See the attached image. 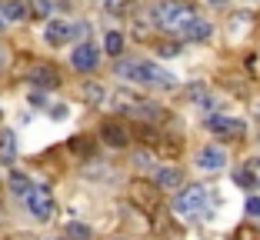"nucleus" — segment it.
Wrapping results in <instances>:
<instances>
[{
    "label": "nucleus",
    "mask_w": 260,
    "mask_h": 240,
    "mask_svg": "<svg viewBox=\"0 0 260 240\" xmlns=\"http://www.w3.org/2000/svg\"><path fill=\"white\" fill-rule=\"evenodd\" d=\"M117 77L134 80V84H147V87H174L177 77L167 74L164 67L150 60H117Z\"/></svg>",
    "instance_id": "f257e3e1"
},
{
    "label": "nucleus",
    "mask_w": 260,
    "mask_h": 240,
    "mask_svg": "<svg viewBox=\"0 0 260 240\" xmlns=\"http://www.w3.org/2000/svg\"><path fill=\"white\" fill-rule=\"evenodd\" d=\"M193 20H197V10L180 4V0H167V4L157 7V27L167 33H177V37H184Z\"/></svg>",
    "instance_id": "f03ea898"
},
{
    "label": "nucleus",
    "mask_w": 260,
    "mask_h": 240,
    "mask_svg": "<svg viewBox=\"0 0 260 240\" xmlns=\"http://www.w3.org/2000/svg\"><path fill=\"white\" fill-rule=\"evenodd\" d=\"M174 210L184 220H197L200 214H207V187H187V190H180L174 200Z\"/></svg>",
    "instance_id": "7ed1b4c3"
},
{
    "label": "nucleus",
    "mask_w": 260,
    "mask_h": 240,
    "mask_svg": "<svg viewBox=\"0 0 260 240\" xmlns=\"http://www.w3.org/2000/svg\"><path fill=\"white\" fill-rule=\"evenodd\" d=\"M127 197L130 203L137 210H144V214H157L160 210V190L153 184H144V180H134V184L127 187Z\"/></svg>",
    "instance_id": "20e7f679"
},
{
    "label": "nucleus",
    "mask_w": 260,
    "mask_h": 240,
    "mask_svg": "<svg viewBox=\"0 0 260 240\" xmlns=\"http://www.w3.org/2000/svg\"><path fill=\"white\" fill-rule=\"evenodd\" d=\"M23 203H27V210H30L37 220H50L54 217V194L47 190V187H40V184H34L30 190H27V197H23Z\"/></svg>",
    "instance_id": "39448f33"
},
{
    "label": "nucleus",
    "mask_w": 260,
    "mask_h": 240,
    "mask_svg": "<svg viewBox=\"0 0 260 240\" xmlns=\"http://www.w3.org/2000/svg\"><path fill=\"white\" fill-rule=\"evenodd\" d=\"M207 127L217 133V137H227V140H237L244 137V120H237V117H227V114H210L207 117Z\"/></svg>",
    "instance_id": "423d86ee"
},
{
    "label": "nucleus",
    "mask_w": 260,
    "mask_h": 240,
    "mask_svg": "<svg viewBox=\"0 0 260 240\" xmlns=\"http://www.w3.org/2000/svg\"><path fill=\"white\" fill-rule=\"evenodd\" d=\"M70 63H74L77 70H84V74H87V70H93V67L100 63V50H97L93 44H87V40H84V44H77V47H74Z\"/></svg>",
    "instance_id": "0eeeda50"
},
{
    "label": "nucleus",
    "mask_w": 260,
    "mask_h": 240,
    "mask_svg": "<svg viewBox=\"0 0 260 240\" xmlns=\"http://www.w3.org/2000/svg\"><path fill=\"white\" fill-rule=\"evenodd\" d=\"M70 37H74V23H67V20H50L44 30V40L50 47H63Z\"/></svg>",
    "instance_id": "6e6552de"
},
{
    "label": "nucleus",
    "mask_w": 260,
    "mask_h": 240,
    "mask_svg": "<svg viewBox=\"0 0 260 240\" xmlns=\"http://www.w3.org/2000/svg\"><path fill=\"white\" fill-rule=\"evenodd\" d=\"M223 163H227V154H223L220 147H200V154H197L200 170H220Z\"/></svg>",
    "instance_id": "1a4fd4ad"
},
{
    "label": "nucleus",
    "mask_w": 260,
    "mask_h": 240,
    "mask_svg": "<svg viewBox=\"0 0 260 240\" xmlns=\"http://www.w3.org/2000/svg\"><path fill=\"white\" fill-rule=\"evenodd\" d=\"M180 184H184V174L177 170V167H160L157 177H153L157 190H180Z\"/></svg>",
    "instance_id": "9d476101"
},
{
    "label": "nucleus",
    "mask_w": 260,
    "mask_h": 240,
    "mask_svg": "<svg viewBox=\"0 0 260 240\" xmlns=\"http://www.w3.org/2000/svg\"><path fill=\"white\" fill-rule=\"evenodd\" d=\"M153 230L160 233V237H167V240H180V227L174 224V214L157 210V214H153Z\"/></svg>",
    "instance_id": "9b49d317"
},
{
    "label": "nucleus",
    "mask_w": 260,
    "mask_h": 240,
    "mask_svg": "<svg viewBox=\"0 0 260 240\" xmlns=\"http://www.w3.org/2000/svg\"><path fill=\"white\" fill-rule=\"evenodd\" d=\"M100 137H104V144H110V147H127V130H123L117 120H107V124L100 127Z\"/></svg>",
    "instance_id": "f8f14e48"
},
{
    "label": "nucleus",
    "mask_w": 260,
    "mask_h": 240,
    "mask_svg": "<svg viewBox=\"0 0 260 240\" xmlns=\"http://www.w3.org/2000/svg\"><path fill=\"white\" fill-rule=\"evenodd\" d=\"M0 17L4 20H23L27 17V4L23 0H0Z\"/></svg>",
    "instance_id": "ddd939ff"
},
{
    "label": "nucleus",
    "mask_w": 260,
    "mask_h": 240,
    "mask_svg": "<svg viewBox=\"0 0 260 240\" xmlns=\"http://www.w3.org/2000/svg\"><path fill=\"white\" fill-rule=\"evenodd\" d=\"M30 80H34L37 87H57V84H60L54 67H34V70H30Z\"/></svg>",
    "instance_id": "4468645a"
},
{
    "label": "nucleus",
    "mask_w": 260,
    "mask_h": 240,
    "mask_svg": "<svg viewBox=\"0 0 260 240\" xmlns=\"http://www.w3.org/2000/svg\"><path fill=\"white\" fill-rule=\"evenodd\" d=\"M17 157V137L10 130H0V160L10 163Z\"/></svg>",
    "instance_id": "2eb2a0df"
},
{
    "label": "nucleus",
    "mask_w": 260,
    "mask_h": 240,
    "mask_svg": "<svg viewBox=\"0 0 260 240\" xmlns=\"http://www.w3.org/2000/svg\"><path fill=\"white\" fill-rule=\"evenodd\" d=\"M210 30H214V27H210V23H207L204 17H197V20H193L190 27H187L184 37H187V40H207V37H210Z\"/></svg>",
    "instance_id": "dca6fc26"
},
{
    "label": "nucleus",
    "mask_w": 260,
    "mask_h": 240,
    "mask_svg": "<svg viewBox=\"0 0 260 240\" xmlns=\"http://www.w3.org/2000/svg\"><path fill=\"white\" fill-rule=\"evenodd\" d=\"M240 180L250 184V187H260V157H250V160H247V170L240 174Z\"/></svg>",
    "instance_id": "f3484780"
},
{
    "label": "nucleus",
    "mask_w": 260,
    "mask_h": 240,
    "mask_svg": "<svg viewBox=\"0 0 260 240\" xmlns=\"http://www.w3.org/2000/svg\"><path fill=\"white\" fill-rule=\"evenodd\" d=\"M104 50H107L110 57H120V50H123V37L117 30H110L107 37H104Z\"/></svg>",
    "instance_id": "a211bd4d"
},
{
    "label": "nucleus",
    "mask_w": 260,
    "mask_h": 240,
    "mask_svg": "<svg viewBox=\"0 0 260 240\" xmlns=\"http://www.w3.org/2000/svg\"><path fill=\"white\" fill-rule=\"evenodd\" d=\"M30 180L23 177V174H10V190H14V194H20V197H27V190H30Z\"/></svg>",
    "instance_id": "6ab92c4d"
},
{
    "label": "nucleus",
    "mask_w": 260,
    "mask_h": 240,
    "mask_svg": "<svg viewBox=\"0 0 260 240\" xmlns=\"http://www.w3.org/2000/svg\"><path fill=\"white\" fill-rule=\"evenodd\" d=\"M67 240H90V227L87 224H67Z\"/></svg>",
    "instance_id": "aec40b11"
},
{
    "label": "nucleus",
    "mask_w": 260,
    "mask_h": 240,
    "mask_svg": "<svg viewBox=\"0 0 260 240\" xmlns=\"http://www.w3.org/2000/svg\"><path fill=\"white\" fill-rule=\"evenodd\" d=\"M84 100H90V104H100V100H104V90H100V84H87V87H84Z\"/></svg>",
    "instance_id": "412c9836"
},
{
    "label": "nucleus",
    "mask_w": 260,
    "mask_h": 240,
    "mask_svg": "<svg viewBox=\"0 0 260 240\" xmlns=\"http://www.w3.org/2000/svg\"><path fill=\"white\" fill-rule=\"evenodd\" d=\"M134 163H137L140 170H150L153 167V154H144V150H140V154H134Z\"/></svg>",
    "instance_id": "4be33fe9"
},
{
    "label": "nucleus",
    "mask_w": 260,
    "mask_h": 240,
    "mask_svg": "<svg viewBox=\"0 0 260 240\" xmlns=\"http://www.w3.org/2000/svg\"><path fill=\"white\" fill-rule=\"evenodd\" d=\"M234 240H260V237L250 230V227H237V230H234Z\"/></svg>",
    "instance_id": "5701e85b"
},
{
    "label": "nucleus",
    "mask_w": 260,
    "mask_h": 240,
    "mask_svg": "<svg viewBox=\"0 0 260 240\" xmlns=\"http://www.w3.org/2000/svg\"><path fill=\"white\" fill-rule=\"evenodd\" d=\"M34 14L47 17V14H50V0H34Z\"/></svg>",
    "instance_id": "b1692460"
},
{
    "label": "nucleus",
    "mask_w": 260,
    "mask_h": 240,
    "mask_svg": "<svg viewBox=\"0 0 260 240\" xmlns=\"http://www.w3.org/2000/svg\"><path fill=\"white\" fill-rule=\"evenodd\" d=\"M247 214H250V217H260V197H250V200H247Z\"/></svg>",
    "instance_id": "393cba45"
},
{
    "label": "nucleus",
    "mask_w": 260,
    "mask_h": 240,
    "mask_svg": "<svg viewBox=\"0 0 260 240\" xmlns=\"http://www.w3.org/2000/svg\"><path fill=\"white\" fill-rule=\"evenodd\" d=\"M104 7H107L110 14H120V10H123V0H104Z\"/></svg>",
    "instance_id": "a878e982"
},
{
    "label": "nucleus",
    "mask_w": 260,
    "mask_h": 240,
    "mask_svg": "<svg viewBox=\"0 0 260 240\" xmlns=\"http://www.w3.org/2000/svg\"><path fill=\"white\" fill-rule=\"evenodd\" d=\"M160 57H177V47H170V44H160Z\"/></svg>",
    "instance_id": "bb28decb"
},
{
    "label": "nucleus",
    "mask_w": 260,
    "mask_h": 240,
    "mask_svg": "<svg viewBox=\"0 0 260 240\" xmlns=\"http://www.w3.org/2000/svg\"><path fill=\"white\" fill-rule=\"evenodd\" d=\"M4 63H7V50H4V47H0V67H4Z\"/></svg>",
    "instance_id": "cd10ccee"
},
{
    "label": "nucleus",
    "mask_w": 260,
    "mask_h": 240,
    "mask_svg": "<svg viewBox=\"0 0 260 240\" xmlns=\"http://www.w3.org/2000/svg\"><path fill=\"white\" fill-rule=\"evenodd\" d=\"M210 4H214V7H223V4H227V0H210Z\"/></svg>",
    "instance_id": "c85d7f7f"
},
{
    "label": "nucleus",
    "mask_w": 260,
    "mask_h": 240,
    "mask_svg": "<svg viewBox=\"0 0 260 240\" xmlns=\"http://www.w3.org/2000/svg\"><path fill=\"white\" fill-rule=\"evenodd\" d=\"M4 27H7V20H4V17H0V30H4Z\"/></svg>",
    "instance_id": "c756f323"
},
{
    "label": "nucleus",
    "mask_w": 260,
    "mask_h": 240,
    "mask_svg": "<svg viewBox=\"0 0 260 240\" xmlns=\"http://www.w3.org/2000/svg\"><path fill=\"white\" fill-rule=\"evenodd\" d=\"M47 240H60V237H47Z\"/></svg>",
    "instance_id": "7c9ffc66"
},
{
    "label": "nucleus",
    "mask_w": 260,
    "mask_h": 240,
    "mask_svg": "<svg viewBox=\"0 0 260 240\" xmlns=\"http://www.w3.org/2000/svg\"><path fill=\"white\" fill-rule=\"evenodd\" d=\"M114 240H123V237H114Z\"/></svg>",
    "instance_id": "2f4dec72"
}]
</instances>
